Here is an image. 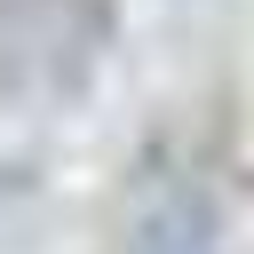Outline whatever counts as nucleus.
<instances>
[{
	"mask_svg": "<svg viewBox=\"0 0 254 254\" xmlns=\"http://www.w3.org/2000/svg\"><path fill=\"white\" fill-rule=\"evenodd\" d=\"M111 48V0H0V103H71Z\"/></svg>",
	"mask_w": 254,
	"mask_h": 254,
	"instance_id": "obj_1",
	"label": "nucleus"
}]
</instances>
